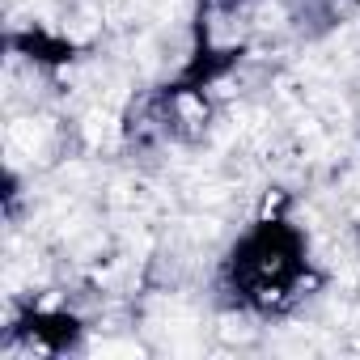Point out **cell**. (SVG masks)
I'll list each match as a JSON object with an SVG mask.
<instances>
[{
	"label": "cell",
	"mask_w": 360,
	"mask_h": 360,
	"mask_svg": "<svg viewBox=\"0 0 360 360\" xmlns=\"http://www.w3.org/2000/svg\"><path fill=\"white\" fill-rule=\"evenodd\" d=\"M352 5H360V0H352Z\"/></svg>",
	"instance_id": "cell-3"
},
{
	"label": "cell",
	"mask_w": 360,
	"mask_h": 360,
	"mask_svg": "<svg viewBox=\"0 0 360 360\" xmlns=\"http://www.w3.org/2000/svg\"><path fill=\"white\" fill-rule=\"evenodd\" d=\"M81 335H85L81 318L64 309H26L9 326V343H22L26 352H39V356H64L81 343Z\"/></svg>",
	"instance_id": "cell-2"
},
{
	"label": "cell",
	"mask_w": 360,
	"mask_h": 360,
	"mask_svg": "<svg viewBox=\"0 0 360 360\" xmlns=\"http://www.w3.org/2000/svg\"><path fill=\"white\" fill-rule=\"evenodd\" d=\"M309 284V238L288 217H259L221 263V292L233 309L276 318L288 314Z\"/></svg>",
	"instance_id": "cell-1"
}]
</instances>
